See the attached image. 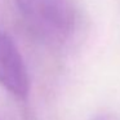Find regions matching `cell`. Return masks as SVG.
I'll use <instances>...</instances> for the list:
<instances>
[{
    "label": "cell",
    "instance_id": "cell-1",
    "mask_svg": "<svg viewBox=\"0 0 120 120\" xmlns=\"http://www.w3.org/2000/svg\"><path fill=\"white\" fill-rule=\"evenodd\" d=\"M27 26L50 44L65 43L75 27L74 0H14Z\"/></svg>",
    "mask_w": 120,
    "mask_h": 120
},
{
    "label": "cell",
    "instance_id": "cell-2",
    "mask_svg": "<svg viewBox=\"0 0 120 120\" xmlns=\"http://www.w3.org/2000/svg\"><path fill=\"white\" fill-rule=\"evenodd\" d=\"M0 84L17 97H26L30 78L25 61L9 35L0 32Z\"/></svg>",
    "mask_w": 120,
    "mask_h": 120
}]
</instances>
